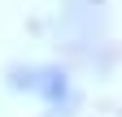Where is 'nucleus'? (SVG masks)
<instances>
[{
    "mask_svg": "<svg viewBox=\"0 0 122 117\" xmlns=\"http://www.w3.org/2000/svg\"><path fill=\"white\" fill-rule=\"evenodd\" d=\"M9 82L18 87V91H30V95H39L44 104H70V78H66V69L61 65H13L9 69Z\"/></svg>",
    "mask_w": 122,
    "mask_h": 117,
    "instance_id": "f257e3e1",
    "label": "nucleus"
}]
</instances>
